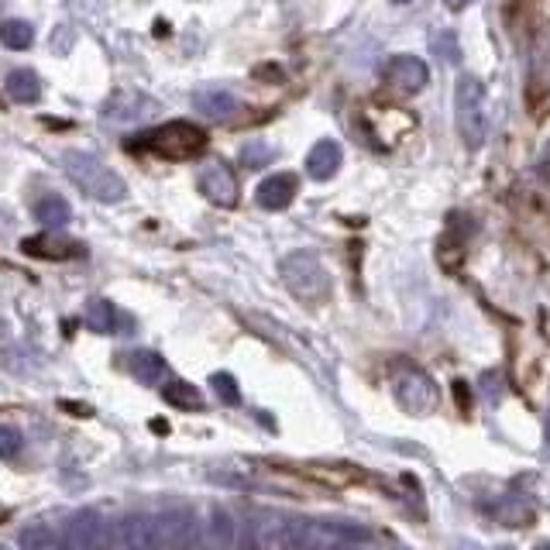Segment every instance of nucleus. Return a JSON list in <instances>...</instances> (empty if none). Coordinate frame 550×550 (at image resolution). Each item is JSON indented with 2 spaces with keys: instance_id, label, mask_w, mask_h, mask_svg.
Returning <instances> with one entry per match:
<instances>
[{
  "instance_id": "obj_7",
  "label": "nucleus",
  "mask_w": 550,
  "mask_h": 550,
  "mask_svg": "<svg viewBox=\"0 0 550 550\" xmlns=\"http://www.w3.org/2000/svg\"><path fill=\"white\" fill-rule=\"evenodd\" d=\"M396 399L399 406H403L406 413L413 416H427L437 410L440 403V392L430 375L416 372V368H410V372H399L396 375Z\"/></svg>"
},
{
  "instance_id": "obj_17",
  "label": "nucleus",
  "mask_w": 550,
  "mask_h": 550,
  "mask_svg": "<svg viewBox=\"0 0 550 550\" xmlns=\"http://www.w3.org/2000/svg\"><path fill=\"white\" fill-rule=\"evenodd\" d=\"M489 516L502 526H526V523H533V506L523 499V495L509 492V495H499V499L492 502Z\"/></svg>"
},
{
  "instance_id": "obj_24",
  "label": "nucleus",
  "mask_w": 550,
  "mask_h": 550,
  "mask_svg": "<svg viewBox=\"0 0 550 550\" xmlns=\"http://www.w3.org/2000/svg\"><path fill=\"white\" fill-rule=\"evenodd\" d=\"M25 251L42 255V258H69L76 248L66 245V241H55V238H38V241H25Z\"/></svg>"
},
{
  "instance_id": "obj_20",
  "label": "nucleus",
  "mask_w": 550,
  "mask_h": 550,
  "mask_svg": "<svg viewBox=\"0 0 550 550\" xmlns=\"http://www.w3.org/2000/svg\"><path fill=\"white\" fill-rule=\"evenodd\" d=\"M35 220L45 227V231H59V227H66L69 220H73V207H69L62 196L49 193L35 203Z\"/></svg>"
},
{
  "instance_id": "obj_29",
  "label": "nucleus",
  "mask_w": 550,
  "mask_h": 550,
  "mask_svg": "<svg viewBox=\"0 0 550 550\" xmlns=\"http://www.w3.org/2000/svg\"><path fill=\"white\" fill-rule=\"evenodd\" d=\"M537 176L540 179H550V148L544 155H540V162H537Z\"/></svg>"
},
{
  "instance_id": "obj_12",
  "label": "nucleus",
  "mask_w": 550,
  "mask_h": 550,
  "mask_svg": "<svg viewBox=\"0 0 550 550\" xmlns=\"http://www.w3.org/2000/svg\"><path fill=\"white\" fill-rule=\"evenodd\" d=\"M296 193H300L296 172H272V176H265L262 183H258L255 200L262 210H286L289 203L296 200Z\"/></svg>"
},
{
  "instance_id": "obj_23",
  "label": "nucleus",
  "mask_w": 550,
  "mask_h": 550,
  "mask_svg": "<svg viewBox=\"0 0 550 550\" xmlns=\"http://www.w3.org/2000/svg\"><path fill=\"white\" fill-rule=\"evenodd\" d=\"M0 42H4V49H11V52H25L35 45V28L21 18H7L4 25H0Z\"/></svg>"
},
{
  "instance_id": "obj_11",
  "label": "nucleus",
  "mask_w": 550,
  "mask_h": 550,
  "mask_svg": "<svg viewBox=\"0 0 550 550\" xmlns=\"http://www.w3.org/2000/svg\"><path fill=\"white\" fill-rule=\"evenodd\" d=\"M200 190L207 196L210 203L217 207H234L241 196V186H238V176L227 169L224 162H207L200 172Z\"/></svg>"
},
{
  "instance_id": "obj_6",
  "label": "nucleus",
  "mask_w": 550,
  "mask_h": 550,
  "mask_svg": "<svg viewBox=\"0 0 550 550\" xmlns=\"http://www.w3.org/2000/svg\"><path fill=\"white\" fill-rule=\"evenodd\" d=\"M382 83L385 90L399 93V97H413L430 83V69L420 55H392L382 69Z\"/></svg>"
},
{
  "instance_id": "obj_19",
  "label": "nucleus",
  "mask_w": 550,
  "mask_h": 550,
  "mask_svg": "<svg viewBox=\"0 0 550 550\" xmlns=\"http://www.w3.org/2000/svg\"><path fill=\"white\" fill-rule=\"evenodd\" d=\"M207 530H210V540H214L217 550H234V547H238V520H234V513H227L224 506L210 509Z\"/></svg>"
},
{
  "instance_id": "obj_30",
  "label": "nucleus",
  "mask_w": 550,
  "mask_h": 550,
  "mask_svg": "<svg viewBox=\"0 0 550 550\" xmlns=\"http://www.w3.org/2000/svg\"><path fill=\"white\" fill-rule=\"evenodd\" d=\"M471 0H444V7H451V11H465Z\"/></svg>"
},
{
  "instance_id": "obj_18",
  "label": "nucleus",
  "mask_w": 550,
  "mask_h": 550,
  "mask_svg": "<svg viewBox=\"0 0 550 550\" xmlns=\"http://www.w3.org/2000/svg\"><path fill=\"white\" fill-rule=\"evenodd\" d=\"M4 90L11 100H18V104H35L38 97H42V80H38L35 69L21 66V69H11L4 80Z\"/></svg>"
},
{
  "instance_id": "obj_22",
  "label": "nucleus",
  "mask_w": 550,
  "mask_h": 550,
  "mask_svg": "<svg viewBox=\"0 0 550 550\" xmlns=\"http://www.w3.org/2000/svg\"><path fill=\"white\" fill-rule=\"evenodd\" d=\"M162 399L169 406H176V410H203V396L196 392V385L190 382H183V379H172V382H165L162 385Z\"/></svg>"
},
{
  "instance_id": "obj_8",
  "label": "nucleus",
  "mask_w": 550,
  "mask_h": 550,
  "mask_svg": "<svg viewBox=\"0 0 550 550\" xmlns=\"http://www.w3.org/2000/svg\"><path fill=\"white\" fill-rule=\"evenodd\" d=\"M69 550H107V516L100 509H76L66 520Z\"/></svg>"
},
{
  "instance_id": "obj_13",
  "label": "nucleus",
  "mask_w": 550,
  "mask_h": 550,
  "mask_svg": "<svg viewBox=\"0 0 550 550\" xmlns=\"http://www.w3.org/2000/svg\"><path fill=\"white\" fill-rule=\"evenodd\" d=\"M86 327L97 330V334H131L135 330V317L110 300H93L86 306Z\"/></svg>"
},
{
  "instance_id": "obj_14",
  "label": "nucleus",
  "mask_w": 550,
  "mask_h": 550,
  "mask_svg": "<svg viewBox=\"0 0 550 550\" xmlns=\"http://www.w3.org/2000/svg\"><path fill=\"white\" fill-rule=\"evenodd\" d=\"M341 162H344L341 145H337L334 138H324L310 148V155H306V176L324 183V179H330L337 169H341Z\"/></svg>"
},
{
  "instance_id": "obj_1",
  "label": "nucleus",
  "mask_w": 550,
  "mask_h": 550,
  "mask_svg": "<svg viewBox=\"0 0 550 550\" xmlns=\"http://www.w3.org/2000/svg\"><path fill=\"white\" fill-rule=\"evenodd\" d=\"M62 172H66V176L97 203L128 200V183H124L107 162H100L97 155H90V152H80V148L62 152Z\"/></svg>"
},
{
  "instance_id": "obj_16",
  "label": "nucleus",
  "mask_w": 550,
  "mask_h": 550,
  "mask_svg": "<svg viewBox=\"0 0 550 550\" xmlns=\"http://www.w3.org/2000/svg\"><path fill=\"white\" fill-rule=\"evenodd\" d=\"M124 365H128V372L135 375L138 382H145V385H155V382H162L165 375H169V365H165V358L155 355V351H148V348L128 351Z\"/></svg>"
},
{
  "instance_id": "obj_31",
  "label": "nucleus",
  "mask_w": 550,
  "mask_h": 550,
  "mask_svg": "<svg viewBox=\"0 0 550 550\" xmlns=\"http://www.w3.org/2000/svg\"><path fill=\"white\" fill-rule=\"evenodd\" d=\"M152 430L155 434H169V430H165V420H152Z\"/></svg>"
},
{
  "instance_id": "obj_36",
  "label": "nucleus",
  "mask_w": 550,
  "mask_h": 550,
  "mask_svg": "<svg viewBox=\"0 0 550 550\" xmlns=\"http://www.w3.org/2000/svg\"><path fill=\"white\" fill-rule=\"evenodd\" d=\"M499 550H506V547H499Z\"/></svg>"
},
{
  "instance_id": "obj_33",
  "label": "nucleus",
  "mask_w": 550,
  "mask_h": 550,
  "mask_svg": "<svg viewBox=\"0 0 550 550\" xmlns=\"http://www.w3.org/2000/svg\"><path fill=\"white\" fill-rule=\"evenodd\" d=\"M392 4H410V0H392Z\"/></svg>"
},
{
  "instance_id": "obj_5",
  "label": "nucleus",
  "mask_w": 550,
  "mask_h": 550,
  "mask_svg": "<svg viewBox=\"0 0 550 550\" xmlns=\"http://www.w3.org/2000/svg\"><path fill=\"white\" fill-rule=\"evenodd\" d=\"M155 114H162V104L141 90H114L104 104H100V117L110 124H138Z\"/></svg>"
},
{
  "instance_id": "obj_34",
  "label": "nucleus",
  "mask_w": 550,
  "mask_h": 550,
  "mask_svg": "<svg viewBox=\"0 0 550 550\" xmlns=\"http://www.w3.org/2000/svg\"><path fill=\"white\" fill-rule=\"evenodd\" d=\"M537 550H550V544H540V547H537Z\"/></svg>"
},
{
  "instance_id": "obj_15",
  "label": "nucleus",
  "mask_w": 550,
  "mask_h": 550,
  "mask_svg": "<svg viewBox=\"0 0 550 550\" xmlns=\"http://www.w3.org/2000/svg\"><path fill=\"white\" fill-rule=\"evenodd\" d=\"M193 107L200 110L203 117H210V121H231L241 110V100L227 90H200L193 97Z\"/></svg>"
},
{
  "instance_id": "obj_3",
  "label": "nucleus",
  "mask_w": 550,
  "mask_h": 550,
  "mask_svg": "<svg viewBox=\"0 0 550 550\" xmlns=\"http://www.w3.org/2000/svg\"><path fill=\"white\" fill-rule=\"evenodd\" d=\"M279 272H282L286 289L296 296V300L324 303L330 296V272H327V265L320 262V255H313V251H293V255H286Z\"/></svg>"
},
{
  "instance_id": "obj_2",
  "label": "nucleus",
  "mask_w": 550,
  "mask_h": 550,
  "mask_svg": "<svg viewBox=\"0 0 550 550\" xmlns=\"http://www.w3.org/2000/svg\"><path fill=\"white\" fill-rule=\"evenodd\" d=\"M454 121H458V135L468 148H482L489 138V93L482 80L475 76H461L458 90H454Z\"/></svg>"
},
{
  "instance_id": "obj_10",
  "label": "nucleus",
  "mask_w": 550,
  "mask_h": 550,
  "mask_svg": "<svg viewBox=\"0 0 550 550\" xmlns=\"http://www.w3.org/2000/svg\"><path fill=\"white\" fill-rule=\"evenodd\" d=\"M155 520H159L162 544L169 550H193L196 540H200V526H196V516L190 509H165Z\"/></svg>"
},
{
  "instance_id": "obj_21",
  "label": "nucleus",
  "mask_w": 550,
  "mask_h": 550,
  "mask_svg": "<svg viewBox=\"0 0 550 550\" xmlns=\"http://www.w3.org/2000/svg\"><path fill=\"white\" fill-rule=\"evenodd\" d=\"M21 550H66V540H59V533L45 523H31L18 533Z\"/></svg>"
},
{
  "instance_id": "obj_25",
  "label": "nucleus",
  "mask_w": 550,
  "mask_h": 550,
  "mask_svg": "<svg viewBox=\"0 0 550 550\" xmlns=\"http://www.w3.org/2000/svg\"><path fill=\"white\" fill-rule=\"evenodd\" d=\"M210 385H214V392H217L220 399H224L227 406H238L241 403L238 379H234L231 372H214V375H210Z\"/></svg>"
},
{
  "instance_id": "obj_27",
  "label": "nucleus",
  "mask_w": 550,
  "mask_h": 550,
  "mask_svg": "<svg viewBox=\"0 0 550 550\" xmlns=\"http://www.w3.org/2000/svg\"><path fill=\"white\" fill-rule=\"evenodd\" d=\"M430 45H434V52L440 55V59L461 62V49H458V38H454V31H437Z\"/></svg>"
},
{
  "instance_id": "obj_9",
  "label": "nucleus",
  "mask_w": 550,
  "mask_h": 550,
  "mask_svg": "<svg viewBox=\"0 0 550 550\" xmlns=\"http://www.w3.org/2000/svg\"><path fill=\"white\" fill-rule=\"evenodd\" d=\"M117 547L121 550H162L159 520L148 513H128L117 523Z\"/></svg>"
},
{
  "instance_id": "obj_35",
  "label": "nucleus",
  "mask_w": 550,
  "mask_h": 550,
  "mask_svg": "<svg viewBox=\"0 0 550 550\" xmlns=\"http://www.w3.org/2000/svg\"><path fill=\"white\" fill-rule=\"evenodd\" d=\"M0 550H11V547H0Z\"/></svg>"
},
{
  "instance_id": "obj_4",
  "label": "nucleus",
  "mask_w": 550,
  "mask_h": 550,
  "mask_svg": "<svg viewBox=\"0 0 550 550\" xmlns=\"http://www.w3.org/2000/svg\"><path fill=\"white\" fill-rule=\"evenodd\" d=\"M145 145L152 148L155 155H165V159H193V155L203 152L207 135L190 121H169L162 124V128H155L152 135L145 138Z\"/></svg>"
},
{
  "instance_id": "obj_32",
  "label": "nucleus",
  "mask_w": 550,
  "mask_h": 550,
  "mask_svg": "<svg viewBox=\"0 0 550 550\" xmlns=\"http://www.w3.org/2000/svg\"><path fill=\"white\" fill-rule=\"evenodd\" d=\"M547 451H550V416H547Z\"/></svg>"
},
{
  "instance_id": "obj_26",
  "label": "nucleus",
  "mask_w": 550,
  "mask_h": 550,
  "mask_svg": "<svg viewBox=\"0 0 550 550\" xmlns=\"http://www.w3.org/2000/svg\"><path fill=\"white\" fill-rule=\"evenodd\" d=\"M272 159H275V148L265 145V141H248V145L241 148V165H251V169H262V165Z\"/></svg>"
},
{
  "instance_id": "obj_28",
  "label": "nucleus",
  "mask_w": 550,
  "mask_h": 550,
  "mask_svg": "<svg viewBox=\"0 0 550 550\" xmlns=\"http://www.w3.org/2000/svg\"><path fill=\"white\" fill-rule=\"evenodd\" d=\"M21 447H25V440H21L18 430L0 427V458H4V461H14V458L21 454Z\"/></svg>"
}]
</instances>
